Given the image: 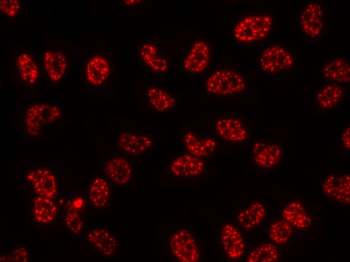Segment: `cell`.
Masks as SVG:
<instances>
[{
    "label": "cell",
    "mask_w": 350,
    "mask_h": 262,
    "mask_svg": "<svg viewBox=\"0 0 350 262\" xmlns=\"http://www.w3.org/2000/svg\"><path fill=\"white\" fill-rule=\"evenodd\" d=\"M167 169L173 179H183L202 176L207 166L202 158L185 152L169 159Z\"/></svg>",
    "instance_id": "obj_16"
},
{
    "label": "cell",
    "mask_w": 350,
    "mask_h": 262,
    "mask_svg": "<svg viewBox=\"0 0 350 262\" xmlns=\"http://www.w3.org/2000/svg\"><path fill=\"white\" fill-rule=\"evenodd\" d=\"M63 115L61 106L53 103H34L28 105L22 113L24 135L31 139L39 137L42 130L60 121Z\"/></svg>",
    "instance_id": "obj_4"
},
{
    "label": "cell",
    "mask_w": 350,
    "mask_h": 262,
    "mask_svg": "<svg viewBox=\"0 0 350 262\" xmlns=\"http://www.w3.org/2000/svg\"><path fill=\"white\" fill-rule=\"evenodd\" d=\"M266 204L260 201H254L239 210L236 219L239 226L246 231H250L258 227L268 217Z\"/></svg>",
    "instance_id": "obj_22"
},
{
    "label": "cell",
    "mask_w": 350,
    "mask_h": 262,
    "mask_svg": "<svg viewBox=\"0 0 350 262\" xmlns=\"http://www.w3.org/2000/svg\"><path fill=\"white\" fill-rule=\"evenodd\" d=\"M183 145L186 152L198 157L209 158L213 156L218 149V140L211 134L186 126L183 129Z\"/></svg>",
    "instance_id": "obj_15"
},
{
    "label": "cell",
    "mask_w": 350,
    "mask_h": 262,
    "mask_svg": "<svg viewBox=\"0 0 350 262\" xmlns=\"http://www.w3.org/2000/svg\"><path fill=\"white\" fill-rule=\"evenodd\" d=\"M27 250L23 247H19L6 255V261H27L28 259Z\"/></svg>",
    "instance_id": "obj_35"
},
{
    "label": "cell",
    "mask_w": 350,
    "mask_h": 262,
    "mask_svg": "<svg viewBox=\"0 0 350 262\" xmlns=\"http://www.w3.org/2000/svg\"><path fill=\"white\" fill-rule=\"evenodd\" d=\"M113 139L121 152L135 156L152 152L156 145V138L152 133L136 129H118Z\"/></svg>",
    "instance_id": "obj_8"
},
{
    "label": "cell",
    "mask_w": 350,
    "mask_h": 262,
    "mask_svg": "<svg viewBox=\"0 0 350 262\" xmlns=\"http://www.w3.org/2000/svg\"><path fill=\"white\" fill-rule=\"evenodd\" d=\"M275 25V16L268 12L239 15L232 19L230 37L243 45H255L266 40Z\"/></svg>",
    "instance_id": "obj_2"
},
{
    "label": "cell",
    "mask_w": 350,
    "mask_h": 262,
    "mask_svg": "<svg viewBox=\"0 0 350 262\" xmlns=\"http://www.w3.org/2000/svg\"><path fill=\"white\" fill-rule=\"evenodd\" d=\"M87 239L96 250L106 257H111L117 252L118 243L116 237L105 229L91 230L87 234Z\"/></svg>",
    "instance_id": "obj_27"
},
{
    "label": "cell",
    "mask_w": 350,
    "mask_h": 262,
    "mask_svg": "<svg viewBox=\"0 0 350 262\" xmlns=\"http://www.w3.org/2000/svg\"><path fill=\"white\" fill-rule=\"evenodd\" d=\"M22 11V5L19 1L1 0L0 1L1 15L6 18H17L21 15Z\"/></svg>",
    "instance_id": "obj_33"
},
{
    "label": "cell",
    "mask_w": 350,
    "mask_h": 262,
    "mask_svg": "<svg viewBox=\"0 0 350 262\" xmlns=\"http://www.w3.org/2000/svg\"><path fill=\"white\" fill-rule=\"evenodd\" d=\"M221 243L227 256L231 259L242 257L246 246L241 231L235 225L226 223L222 227Z\"/></svg>",
    "instance_id": "obj_23"
},
{
    "label": "cell",
    "mask_w": 350,
    "mask_h": 262,
    "mask_svg": "<svg viewBox=\"0 0 350 262\" xmlns=\"http://www.w3.org/2000/svg\"><path fill=\"white\" fill-rule=\"evenodd\" d=\"M144 2L143 0H124L122 1V3L124 8L130 9L138 7Z\"/></svg>",
    "instance_id": "obj_36"
},
{
    "label": "cell",
    "mask_w": 350,
    "mask_h": 262,
    "mask_svg": "<svg viewBox=\"0 0 350 262\" xmlns=\"http://www.w3.org/2000/svg\"><path fill=\"white\" fill-rule=\"evenodd\" d=\"M103 170L104 176L116 187L125 188L134 184L135 169L125 156L112 155L104 163Z\"/></svg>",
    "instance_id": "obj_13"
},
{
    "label": "cell",
    "mask_w": 350,
    "mask_h": 262,
    "mask_svg": "<svg viewBox=\"0 0 350 262\" xmlns=\"http://www.w3.org/2000/svg\"><path fill=\"white\" fill-rule=\"evenodd\" d=\"M81 72L89 90H105L111 82L114 74V61L107 53L88 55L82 62Z\"/></svg>",
    "instance_id": "obj_6"
},
{
    "label": "cell",
    "mask_w": 350,
    "mask_h": 262,
    "mask_svg": "<svg viewBox=\"0 0 350 262\" xmlns=\"http://www.w3.org/2000/svg\"><path fill=\"white\" fill-rule=\"evenodd\" d=\"M297 59L294 52L281 43H267L259 51L257 68L262 74L276 75L294 70Z\"/></svg>",
    "instance_id": "obj_5"
},
{
    "label": "cell",
    "mask_w": 350,
    "mask_h": 262,
    "mask_svg": "<svg viewBox=\"0 0 350 262\" xmlns=\"http://www.w3.org/2000/svg\"><path fill=\"white\" fill-rule=\"evenodd\" d=\"M339 173L330 172L327 173L321 182V191L322 195L334 201L338 188Z\"/></svg>",
    "instance_id": "obj_30"
},
{
    "label": "cell",
    "mask_w": 350,
    "mask_h": 262,
    "mask_svg": "<svg viewBox=\"0 0 350 262\" xmlns=\"http://www.w3.org/2000/svg\"><path fill=\"white\" fill-rule=\"evenodd\" d=\"M202 90L212 99L240 98L251 92L250 83L238 70L215 64L201 76Z\"/></svg>",
    "instance_id": "obj_1"
},
{
    "label": "cell",
    "mask_w": 350,
    "mask_h": 262,
    "mask_svg": "<svg viewBox=\"0 0 350 262\" xmlns=\"http://www.w3.org/2000/svg\"><path fill=\"white\" fill-rule=\"evenodd\" d=\"M346 98L345 87L323 83L314 93V106L319 112H330L340 107Z\"/></svg>",
    "instance_id": "obj_19"
},
{
    "label": "cell",
    "mask_w": 350,
    "mask_h": 262,
    "mask_svg": "<svg viewBox=\"0 0 350 262\" xmlns=\"http://www.w3.org/2000/svg\"><path fill=\"white\" fill-rule=\"evenodd\" d=\"M296 229L281 217L271 220L267 232L269 239L277 245L283 246L297 237Z\"/></svg>",
    "instance_id": "obj_26"
},
{
    "label": "cell",
    "mask_w": 350,
    "mask_h": 262,
    "mask_svg": "<svg viewBox=\"0 0 350 262\" xmlns=\"http://www.w3.org/2000/svg\"><path fill=\"white\" fill-rule=\"evenodd\" d=\"M250 166L255 170L272 171L279 167L284 157V144L280 140L256 139L249 148Z\"/></svg>",
    "instance_id": "obj_7"
},
{
    "label": "cell",
    "mask_w": 350,
    "mask_h": 262,
    "mask_svg": "<svg viewBox=\"0 0 350 262\" xmlns=\"http://www.w3.org/2000/svg\"><path fill=\"white\" fill-rule=\"evenodd\" d=\"M321 78L323 83H334L349 86L350 65L344 57L331 58L322 66Z\"/></svg>",
    "instance_id": "obj_24"
},
{
    "label": "cell",
    "mask_w": 350,
    "mask_h": 262,
    "mask_svg": "<svg viewBox=\"0 0 350 262\" xmlns=\"http://www.w3.org/2000/svg\"><path fill=\"white\" fill-rule=\"evenodd\" d=\"M33 213L35 219L43 224L53 222L57 214V207L53 199L37 195L33 202Z\"/></svg>",
    "instance_id": "obj_29"
},
{
    "label": "cell",
    "mask_w": 350,
    "mask_h": 262,
    "mask_svg": "<svg viewBox=\"0 0 350 262\" xmlns=\"http://www.w3.org/2000/svg\"><path fill=\"white\" fill-rule=\"evenodd\" d=\"M41 61L42 71L47 80L52 83L61 82L70 67L67 54L62 47L58 46L46 48Z\"/></svg>",
    "instance_id": "obj_17"
},
{
    "label": "cell",
    "mask_w": 350,
    "mask_h": 262,
    "mask_svg": "<svg viewBox=\"0 0 350 262\" xmlns=\"http://www.w3.org/2000/svg\"><path fill=\"white\" fill-rule=\"evenodd\" d=\"M212 45L204 38L194 40L185 50L182 66L190 74H203L208 68Z\"/></svg>",
    "instance_id": "obj_14"
},
{
    "label": "cell",
    "mask_w": 350,
    "mask_h": 262,
    "mask_svg": "<svg viewBox=\"0 0 350 262\" xmlns=\"http://www.w3.org/2000/svg\"><path fill=\"white\" fill-rule=\"evenodd\" d=\"M136 55L140 64L148 72L164 75L170 70L171 57L163 52L159 41H143L137 47Z\"/></svg>",
    "instance_id": "obj_9"
},
{
    "label": "cell",
    "mask_w": 350,
    "mask_h": 262,
    "mask_svg": "<svg viewBox=\"0 0 350 262\" xmlns=\"http://www.w3.org/2000/svg\"><path fill=\"white\" fill-rule=\"evenodd\" d=\"M210 134L224 145L242 146L250 140L251 122L235 110L218 112L211 118Z\"/></svg>",
    "instance_id": "obj_3"
},
{
    "label": "cell",
    "mask_w": 350,
    "mask_h": 262,
    "mask_svg": "<svg viewBox=\"0 0 350 262\" xmlns=\"http://www.w3.org/2000/svg\"><path fill=\"white\" fill-rule=\"evenodd\" d=\"M350 174L347 172H340L339 182L337 194L334 200L336 203L342 205H349Z\"/></svg>",
    "instance_id": "obj_32"
},
{
    "label": "cell",
    "mask_w": 350,
    "mask_h": 262,
    "mask_svg": "<svg viewBox=\"0 0 350 262\" xmlns=\"http://www.w3.org/2000/svg\"><path fill=\"white\" fill-rule=\"evenodd\" d=\"M25 180L31 184L34 192L38 195L53 199L57 193V180L50 169L39 167L27 171Z\"/></svg>",
    "instance_id": "obj_20"
},
{
    "label": "cell",
    "mask_w": 350,
    "mask_h": 262,
    "mask_svg": "<svg viewBox=\"0 0 350 262\" xmlns=\"http://www.w3.org/2000/svg\"><path fill=\"white\" fill-rule=\"evenodd\" d=\"M168 245L172 255L182 262H197L200 258V250L193 234L188 230L181 228L172 233Z\"/></svg>",
    "instance_id": "obj_18"
},
{
    "label": "cell",
    "mask_w": 350,
    "mask_h": 262,
    "mask_svg": "<svg viewBox=\"0 0 350 262\" xmlns=\"http://www.w3.org/2000/svg\"><path fill=\"white\" fill-rule=\"evenodd\" d=\"M339 150L340 153H349L350 150V124L347 123L343 129L340 137Z\"/></svg>",
    "instance_id": "obj_34"
},
{
    "label": "cell",
    "mask_w": 350,
    "mask_h": 262,
    "mask_svg": "<svg viewBox=\"0 0 350 262\" xmlns=\"http://www.w3.org/2000/svg\"><path fill=\"white\" fill-rule=\"evenodd\" d=\"M281 253L278 245L270 239L262 240L248 251L245 260L248 262H275L280 259Z\"/></svg>",
    "instance_id": "obj_28"
},
{
    "label": "cell",
    "mask_w": 350,
    "mask_h": 262,
    "mask_svg": "<svg viewBox=\"0 0 350 262\" xmlns=\"http://www.w3.org/2000/svg\"><path fill=\"white\" fill-rule=\"evenodd\" d=\"M64 222L67 229L75 234L80 233L83 227L82 219L73 205L69 206L65 213Z\"/></svg>",
    "instance_id": "obj_31"
},
{
    "label": "cell",
    "mask_w": 350,
    "mask_h": 262,
    "mask_svg": "<svg viewBox=\"0 0 350 262\" xmlns=\"http://www.w3.org/2000/svg\"><path fill=\"white\" fill-rule=\"evenodd\" d=\"M324 12L319 1L305 2L298 13V30L310 40L321 38L324 31Z\"/></svg>",
    "instance_id": "obj_10"
},
{
    "label": "cell",
    "mask_w": 350,
    "mask_h": 262,
    "mask_svg": "<svg viewBox=\"0 0 350 262\" xmlns=\"http://www.w3.org/2000/svg\"><path fill=\"white\" fill-rule=\"evenodd\" d=\"M15 66L23 82L30 87L37 85L40 67L38 57L31 51L18 50L14 54Z\"/></svg>",
    "instance_id": "obj_21"
},
{
    "label": "cell",
    "mask_w": 350,
    "mask_h": 262,
    "mask_svg": "<svg viewBox=\"0 0 350 262\" xmlns=\"http://www.w3.org/2000/svg\"><path fill=\"white\" fill-rule=\"evenodd\" d=\"M143 102L146 110L157 114H166L177 110L180 97L170 90L156 85L143 87Z\"/></svg>",
    "instance_id": "obj_11"
},
{
    "label": "cell",
    "mask_w": 350,
    "mask_h": 262,
    "mask_svg": "<svg viewBox=\"0 0 350 262\" xmlns=\"http://www.w3.org/2000/svg\"><path fill=\"white\" fill-rule=\"evenodd\" d=\"M112 185L105 176L96 175L90 179L88 185V197L96 208L103 209L110 204L113 195Z\"/></svg>",
    "instance_id": "obj_25"
},
{
    "label": "cell",
    "mask_w": 350,
    "mask_h": 262,
    "mask_svg": "<svg viewBox=\"0 0 350 262\" xmlns=\"http://www.w3.org/2000/svg\"><path fill=\"white\" fill-rule=\"evenodd\" d=\"M280 214L297 231L305 232L314 224V216L311 207L299 196H291L281 204Z\"/></svg>",
    "instance_id": "obj_12"
}]
</instances>
